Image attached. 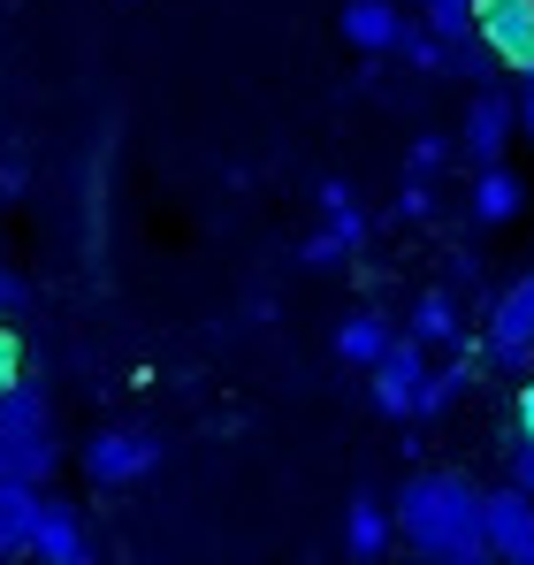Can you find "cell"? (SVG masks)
<instances>
[{
	"label": "cell",
	"instance_id": "1",
	"mask_svg": "<svg viewBox=\"0 0 534 565\" xmlns=\"http://www.w3.org/2000/svg\"><path fill=\"white\" fill-rule=\"evenodd\" d=\"M481 481L458 467H420L405 473V489L389 497V527L413 558L450 565V558H481Z\"/></svg>",
	"mask_w": 534,
	"mask_h": 565
},
{
	"label": "cell",
	"instance_id": "2",
	"mask_svg": "<svg viewBox=\"0 0 534 565\" xmlns=\"http://www.w3.org/2000/svg\"><path fill=\"white\" fill-rule=\"evenodd\" d=\"M54 467H62V436L46 390L39 382L0 390V489H46Z\"/></svg>",
	"mask_w": 534,
	"mask_h": 565
},
{
	"label": "cell",
	"instance_id": "3",
	"mask_svg": "<svg viewBox=\"0 0 534 565\" xmlns=\"http://www.w3.org/2000/svg\"><path fill=\"white\" fill-rule=\"evenodd\" d=\"M481 352H489V367H504V375H527L534 367V268H520V276L489 298Z\"/></svg>",
	"mask_w": 534,
	"mask_h": 565
},
{
	"label": "cell",
	"instance_id": "4",
	"mask_svg": "<svg viewBox=\"0 0 534 565\" xmlns=\"http://www.w3.org/2000/svg\"><path fill=\"white\" fill-rule=\"evenodd\" d=\"M428 344H413V337H397L374 367H366V390H374V413H389V420H420V397H428Z\"/></svg>",
	"mask_w": 534,
	"mask_h": 565
},
{
	"label": "cell",
	"instance_id": "5",
	"mask_svg": "<svg viewBox=\"0 0 534 565\" xmlns=\"http://www.w3.org/2000/svg\"><path fill=\"white\" fill-rule=\"evenodd\" d=\"M161 467V444L146 428H92L85 436V481L92 489H130Z\"/></svg>",
	"mask_w": 534,
	"mask_h": 565
},
{
	"label": "cell",
	"instance_id": "6",
	"mask_svg": "<svg viewBox=\"0 0 534 565\" xmlns=\"http://www.w3.org/2000/svg\"><path fill=\"white\" fill-rule=\"evenodd\" d=\"M23 558H31V565H99V551H92V527H85V512H77L70 497H39Z\"/></svg>",
	"mask_w": 534,
	"mask_h": 565
},
{
	"label": "cell",
	"instance_id": "7",
	"mask_svg": "<svg viewBox=\"0 0 534 565\" xmlns=\"http://www.w3.org/2000/svg\"><path fill=\"white\" fill-rule=\"evenodd\" d=\"M512 138H520V99L512 93H473L466 99V130H458V153L473 161V169H504V153H512Z\"/></svg>",
	"mask_w": 534,
	"mask_h": 565
},
{
	"label": "cell",
	"instance_id": "8",
	"mask_svg": "<svg viewBox=\"0 0 534 565\" xmlns=\"http://www.w3.org/2000/svg\"><path fill=\"white\" fill-rule=\"evenodd\" d=\"M359 245H366V214H359V199H352V184H321V230L298 245V260L306 268H337V260H352Z\"/></svg>",
	"mask_w": 534,
	"mask_h": 565
},
{
	"label": "cell",
	"instance_id": "9",
	"mask_svg": "<svg viewBox=\"0 0 534 565\" xmlns=\"http://www.w3.org/2000/svg\"><path fill=\"white\" fill-rule=\"evenodd\" d=\"M481 551L496 565H534V497H520L512 481L481 497Z\"/></svg>",
	"mask_w": 534,
	"mask_h": 565
},
{
	"label": "cell",
	"instance_id": "10",
	"mask_svg": "<svg viewBox=\"0 0 534 565\" xmlns=\"http://www.w3.org/2000/svg\"><path fill=\"white\" fill-rule=\"evenodd\" d=\"M473 39L496 54V70H534V0H481L473 8Z\"/></svg>",
	"mask_w": 534,
	"mask_h": 565
},
{
	"label": "cell",
	"instance_id": "11",
	"mask_svg": "<svg viewBox=\"0 0 534 565\" xmlns=\"http://www.w3.org/2000/svg\"><path fill=\"white\" fill-rule=\"evenodd\" d=\"M389 543H397L389 504H382V497H352V504H344V558L352 565H382Z\"/></svg>",
	"mask_w": 534,
	"mask_h": 565
},
{
	"label": "cell",
	"instance_id": "12",
	"mask_svg": "<svg viewBox=\"0 0 534 565\" xmlns=\"http://www.w3.org/2000/svg\"><path fill=\"white\" fill-rule=\"evenodd\" d=\"M520 206H527V184H520L512 169H473V191H466V222H481V230H504V222H520Z\"/></svg>",
	"mask_w": 534,
	"mask_h": 565
},
{
	"label": "cell",
	"instance_id": "13",
	"mask_svg": "<svg viewBox=\"0 0 534 565\" xmlns=\"http://www.w3.org/2000/svg\"><path fill=\"white\" fill-rule=\"evenodd\" d=\"M344 39L359 54H397V39H405L397 0H344Z\"/></svg>",
	"mask_w": 534,
	"mask_h": 565
},
{
	"label": "cell",
	"instance_id": "14",
	"mask_svg": "<svg viewBox=\"0 0 534 565\" xmlns=\"http://www.w3.org/2000/svg\"><path fill=\"white\" fill-rule=\"evenodd\" d=\"M329 344H337V360H344V367H374V360L397 344V329H389L382 313H352V321H337V337H329Z\"/></svg>",
	"mask_w": 534,
	"mask_h": 565
},
{
	"label": "cell",
	"instance_id": "15",
	"mask_svg": "<svg viewBox=\"0 0 534 565\" xmlns=\"http://www.w3.org/2000/svg\"><path fill=\"white\" fill-rule=\"evenodd\" d=\"M405 337H413V344H466V313L450 306V290H428V298L413 306Z\"/></svg>",
	"mask_w": 534,
	"mask_h": 565
},
{
	"label": "cell",
	"instance_id": "16",
	"mask_svg": "<svg viewBox=\"0 0 534 565\" xmlns=\"http://www.w3.org/2000/svg\"><path fill=\"white\" fill-rule=\"evenodd\" d=\"M39 497H46V489H0V565H15V558H23Z\"/></svg>",
	"mask_w": 534,
	"mask_h": 565
},
{
	"label": "cell",
	"instance_id": "17",
	"mask_svg": "<svg viewBox=\"0 0 534 565\" xmlns=\"http://www.w3.org/2000/svg\"><path fill=\"white\" fill-rule=\"evenodd\" d=\"M466 382H473V344H458V360L428 375V397H420V420H436V413H450V397H466Z\"/></svg>",
	"mask_w": 534,
	"mask_h": 565
},
{
	"label": "cell",
	"instance_id": "18",
	"mask_svg": "<svg viewBox=\"0 0 534 565\" xmlns=\"http://www.w3.org/2000/svg\"><path fill=\"white\" fill-rule=\"evenodd\" d=\"M397 54H405V70H420V77H450V46L428 31V23H405Z\"/></svg>",
	"mask_w": 534,
	"mask_h": 565
},
{
	"label": "cell",
	"instance_id": "19",
	"mask_svg": "<svg viewBox=\"0 0 534 565\" xmlns=\"http://www.w3.org/2000/svg\"><path fill=\"white\" fill-rule=\"evenodd\" d=\"M450 77H466V85H481L489 93V77H496V54L466 31V39H450Z\"/></svg>",
	"mask_w": 534,
	"mask_h": 565
},
{
	"label": "cell",
	"instance_id": "20",
	"mask_svg": "<svg viewBox=\"0 0 534 565\" xmlns=\"http://www.w3.org/2000/svg\"><path fill=\"white\" fill-rule=\"evenodd\" d=\"M473 8H481V0H420V15H428V31H436L444 46L473 31Z\"/></svg>",
	"mask_w": 534,
	"mask_h": 565
},
{
	"label": "cell",
	"instance_id": "21",
	"mask_svg": "<svg viewBox=\"0 0 534 565\" xmlns=\"http://www.w3.org/2000/svg\"><path fill=\"white\" fill-rule=\"evenodd\" d=\"M450 169V138H413V161H405V177L413 184H436Z\"/></svg>",
	"mask_w": 534,
	"mask_h": 565
},
{
	"label": "cell",
	"instance_id": "22",
	"mask_svg": "<svg viewBox=\"0 0 534 565\" xmlns=\"http://www.w3.org/2000/svg\"><path fill=\"white\" fill-rule=\"evenodd\" d=\"M504 481H512L520 497H534V444H527V436H512V451H504Z\"/></svg>",
	"mask_w": 534,
	"mask_h": 565
},
{
	"label": "cell",
	"instance_id": "23",
	"mask_svg": "<svg viewBox=\"0 0 534 565\" xmlns=\"http://www.w3.org/2000/svg\"><path fill=\"white\" fill-rule=\"evenodd\" d=\"M428 214H436V191L405 177V184H397V222H428Z\"/></svg>",
	"mask_w": 534,
	"mask_h": 565
},
{
	"label": "cell",
	"instance_id": "24",
	"mask_svg": "<svg viewBox=\"0 0 534 565\" xmlns=\"http://www.w3.org/2000/svg\"><path fill=\"white\" fill-rule=\"evenodd\" d=\"M23 306H31V282L15 276V268H0V321H8V313H23Z\"/></svg>",
	"mask_w": 534,
	"mask_h": 565
},
{
	"label": "cell",
	"instance_id": "25",
	"mask_svg": "<svg viewBox=\"0 0 534 565\" xmlns=\"http://www.w3.org/2000/svg\"><path fill=\"white\" fill-rule=\"evenodd\" d=\"M23 382V352H15V329L0 321V390H15Z\"/></svg>",
	"mask_w": 534,
	"mask_h": 565
},
{
	"label": "cell",
	"instance_id": "26",
	"mask_svg": "<svg viewBox=\"0 0 534 565\" xmlns=\"http://www.w3.org/2000/svg\"><path fill=\"white\" fill-rule=\"evenodd\" d=\"M512 413H520V436H527V444H534V382H527V390H520V397H512Z\"/></svg>",
	"mask_w": 534,
	"mask_h": 565
},
{
	"label": "cell",
	"instance_id": "27",
	"mask_svg": "<svg viewBox=\"0 0 534 565\" xmlns=\"http://www.w3.org/2000/svg\"><path fill=\"white\" fill-rule=\"evenodd\" d=\"M520 130L534 138V77H520Z\"/></svg>",
	"mask_w": 534,
	"mask_h": 565
},
{
	"label": "cell",
	"instance_id": "28",
	"mask_svg": "<svg viewBox=\"0 0 534 565\" xmlns=\"http://www.w3.org/2000/svg\"><path fill=\"white\" fill-rule=\"evenodd\" d=\"M450 565H496V558H489V551H481V558H450Z\"/></svg>",
	"mask_w": 534,
	"mask_h": 565
}]
</instances>
